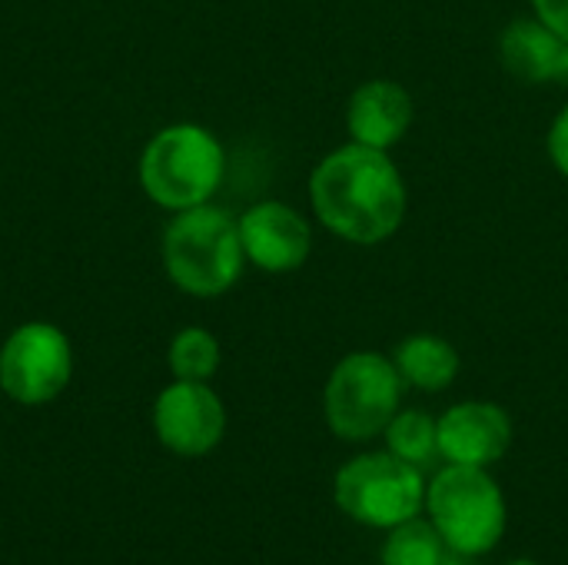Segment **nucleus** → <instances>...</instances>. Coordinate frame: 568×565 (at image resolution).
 Returning <instances> with one entry per match:
<instances>
[{"mask_svg":"<svg viewBox=\"0 0 568 565\" xmlns=\"http://www.w3.org/2000/svg\"><path fill=\"white\" fill-rule=\"evenodd\" d=\"M136 176L146 200L170 213L203 206L213 203L226 176V150L220 137L200 123H170L146 140Z\"/></svg>","mask_w":568,"mask_h":565,"instance_id":"3","label":"nucleus"},{"mask_svg":"<svg viewBox=\"0 0 568 565\" xmlns=\"http://www.w3.org/2000/svg\"><path fill=\"white\" fill-rule=\"evenodd\" d=\"M403 386H416L423 393H439L449 390L459 376V353L449 340L433 336V333H416L396 346L393 356Z\"/></svg>","mask_w":568,"mask_h":565,"instance_id":"13","label":"nucleus"},{"mask_svg":"<svg viewBox=\"0 0 568 565\" xmlns=\"http://www.w3.org/2000/svg\"><path fill=\"white\" fill-rule=\"evenodd\" d=\"M499 60L506 73L523 83H562L568 67V40L549 30L539 17H523L503 30Z\"/></svg>","mask_w":568,"mask_h":565,"instance_id":"12","label":"nucleus"},{"mask_svg":"<svg viewBox=\"0 0 568 565\" xmlns=\"http://www.w3.org/2000/svg\"><path fill=\"white\" fill-rule=\"evenodd\" d=\"M220 340L203 326H183L166 350V363L173 380L210 383L220 370Z\"/></svg>","mask_w":568,"mask_h":565,"instance_id":"15","label":"nucleus"},{"mask_svg":"<svg viewBox=\"0 0 568 565\" xmlns=\"http://www.w3.org/2000/svg\"><path fill=\"white\" fill-rule=\"evenodd\" d=\"M509 565H536V563H526V559H523V563H509Z\"/></svg>","mask_w":568,"mask_h":565,"instance_id":"19","label":"nucleus"},{"mask_svg":"<svg viewBox=\"0 0 568 565\" xmlns=\"http://www.w3.org/2000/svg\"><path fill=\"white\" fill-rule=\"evenodd\" d=\"M403 376L393 360L383 353H349L336 363L326 380L323 413L329 430L339 440H373L386 433L393 416L399 413Z\"/></svg>","mask_w":568,"mask_h":565,"instance_id":"5","label":"nucleus"},{"mask_svg":"<svg viewBox=\"0 0 568 565\" xmlns=\"http://www.w3.org/2000/svg\"><path fill=\"white\" fill-rule=\"evenodd\" d=\"M386 443L393 456L416 470H426L439 456V423L423 410H403L386 426Z\"/></svg>","mask_w":568,"mask_h":565,"instance_id":"14","label":"nucleus"},{"mask_svg":"<svg viewBox=\"0 0 568 565\" xmlns=\"http://www.w3.org/2000/svg\"><path fill=\"white\" fill-rule=\"evenodd\" d=\"M156 440L176 456H206L226 433V406L210 383L173 380L153 403Z\"/></svg>","mask_w":568,"mask_h":565,"instance_id":"8","label":"nucleus"},{"mask_svg":"<svg viewBox=\"0 0 568 565\" xmlns=\"http://www.w3.org/2000/svg\"><path fill=\"white\" fill-rule=\"evenodd\" d=\"M310 203L333 236L376 246L399 233L409 210V190L389 150L349 140L316 163L310 176Z\"/></svg>","mask_w":568,"mask_h":565,"instance_id":"1","label":"nucleus"},{"mask_svg":"<svg viewBox=\"0 0 568 565\" xmlns=\"http://www.w3.org/2000/svg\"><path fill=\"white\" fill-rule=\"evenodd\" d=\"M70 376L73 346L57 323H20L0 346V390L20 406L53 403L70 386Z\"/></svg>","mask_w":568,"mask_h":565,"instance_id":"7","label":"nucleus"},{"mask_svg":"<svg viewBox=\"0 0 568 565\" xmlns=\"http://www.w3.org/2000/svg\"><path fill=\"white\" fill-rule=\"evenodd\" d=\"M446 543L433 523L406 519L393 526V536L383 549V565H446Z\"/></svg>","mask_w":568,"mask_h":565,"instance_id":"16","label":"nucleus"},{"mask_svg":"<svg viewBox=\"0 0 568 565\" xmlns=\"http://www.w3.org/2000/svg\"><path fill=\"white\" fill-rule=\"evenodd\" d=\"M413 97L396 80H366L346 103V130L353 143L393 150L413 127Z\"/></svg>","mask_w":568,"mask_h":565,"instance_id":"11","label":"nucleus"},{"mask_svg":"<svg viewBox=\"0 0 568 565\" xmlns=\"http://www.w3.org/2000/svg\"><path fill=\"white\" fill-rule=\"evenodd\" d=\"M439 456L459 466H489L513 443V420L496 403H459L439 420Z\"/></svg>","mask_w":568,"mask_h":565,"instance_id":"10","label":"nucleus"},{"mask_svg":"<svg viewBox=\"0 0 568 565\" xmlns=\"http://www.w3.org/2000/svg\"><path fill=\"white\" fill-rule=\"evenodd\" d=\"M532 17H539L549 30L568 40V0H529Z\"/></svg>","mask_w":568,"mask_h":565,"instance_id":"18","label":"nucleus"},{"mask_svg":"<svg viewBox=\"0 0 568 565\" xmlns=\"http://www.w3.org/2000/svg\"><path fill=\"white\" fill-rule=\"evenodd\" d=\"M436 533L456 556H479L503 539L506 500L483 466L449 463L426 490Z\"/></svg>","mask_w":568,"mask_h":565,"instance_id":"4","label":"nucleus"},{"mask_svg":"<svg viewBox=\"0 0 568 565\" xmlns=\"http://www.w3.org/2000/svg\"><path fill=\"white\" fill-rule=\"evenodd\" d=\"M546 150H549L552 167H556L562 176H568V103L559 110V117H556V120H552V127H549Z\"/></svg>","mask_w":568,"mask_h":565,"instance_id":"17","label":"nucleus"},{"mask_svg":"<svg viewBox=\"0 0 568 565\" xmlns=\"http://www.w3.org/2000/svg\"><path fill=\"white\" fill-rule=\"evenodd\" d=\"M160 256L170 283L196 300L230 293L246 266L236 216L213 203L173 213L163 230Z\"/></svg>","mask_w":568,"mask_h":565,"instance_id":"2","label":"nucleus"},{"mask_svg":"<svg viewBox=\"0 0 568 565\" xmlns=\"http://www.w3.org/2000/svg\"><path fill=\"white\" fill-rule=\"evenodd\" d=\"M236 223L246 263H253L263 273H293L313 253V230L306 216L290 203H253Z\"/></svg>","mask_w":568,"mask_h":565,"instance_id":"9","label":"nucleus"},{"mask_svg":"<svg viewBox=\"0 0 568 565\" xmlns=\"http://www.w3.org/2000/svg\"><path fill=\"white\" fill-rule=\"evenodd\" d=\"M336 503L366 526H399L416 519L426 503L423 473L393 453H366L349 460L336 476Z\"/></svg>","mask_w":568,"mask_h":565,"instance_id":"6","label":"nucleus"}]
</instances>
